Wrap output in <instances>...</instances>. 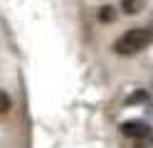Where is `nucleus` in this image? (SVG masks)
<instances>
[{
  "label": "nucleus",
  "instance_id": "f03ea898",
  "mask_svg": "<svg viewBox=\"0 0 153 148\" xmlns=\"http://www.w3.org/2000/svg\"><path fill=\"white\" fill-rule=\"evenodd\" d=\"M121 133L128 138H148L151 136V126L143 121H126L121 123Z\"/></svg>",
  "mask_w": 153,
  "mask_h": 148
},
{
  "label": "nucleus",
  "instance_id": "f257e3e1",
  "mask_svg": "<svg viewBox=\"0 0 153 148\" xmlns=\"http://www.w3.org/2000/svg\"><path fill=\"white\" fill-rule=\"evenodd\" d=\"M153 42V30L151 27H133L128 32H123L116 42H114V52L121 57L128 54H138L141 49H146Z\"/></svg>",
  "mask_w": 153,
  "mask_h": 148
},
{
  "label": "nucleus",
  "instance_id": "423d86ee",
  "mask_svg": "<svg viewBox=\"0 0 153 148\" xmlns=\"http://www.w3.org/2000/svg\"><path fill=\"white\" fill-rule=\"evenodd\" d=\"M146 99H148V94H146V91H138V94L128 96V104H138V101H146Z\"/></svg>",
  "mask_w": 153,
  "mask_h": 148
},
{
  "label": "nucleus",
  "instance_id": "39448f33",
  "mask_svg": "<svg viewBox=\"0 0 153 148\" xmlns=\"http://www.w3.org/2000/svg\"><path fill=\"white\" fill-rule=\"evenodd\" d=\"M7 109H10V96L5 91H0V114H5Z\"/></svg>",
  "mask_w": 153,
  "mask_h": 148
},
{
  "label": "nucleus",
  "instance_id": "7ed1b4c3",
  "mask_svg": "<svg viewBox=\"0 0 153 148\" xmlns=\"http://www.w3.org/2000/svg\"><path fill=\"white\" fill-rule=\"evenodd\" d=\"M121 7H123L126 15H136V13L143 10V3H141V0H121Z\"/></svg>",
  "mask_w": 153,
  "mask_h": 148
},
{
  "label": "nucleus",
  "instance_id": "20e7f679",
  "mask_svg": "<svg viewBox=\"0 0 153 148\" xmlns=\"http://www.w3.org/2000/svg\"><path fill=\"white\" fill-rule=\"evenodd\" d=\"M114 17H116V13H114L111 5H104L99 10V20H101V22H114Z\"/></svg>",
  "mask_w": 153,
  "mask_h": 148
}]
</instances>
